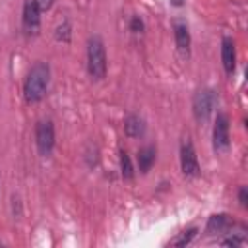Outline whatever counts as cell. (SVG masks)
<instances>
[{
    "label": "cell",
    "mask_w": 248,
    "mask_h": 248,
    "mask_svg": "<svg viewBox=\"0 0 248 248\" xmlns=\"http://www.w3.org/2000/svg\"><path fill=\"white\" fill-rule=\"evenodd\" d=\"M48 81H50V66L46 62H37L25 76L23 81V97L27 103H39L46 89H48Z\"/></svg>",
    "instance_id": "6da1fadb"
},
{
    "label": "cell",
    "mask_w": 248,
    "mask_h": 248,
    "mask_svg": "<svg viewBox=\"0 0 248 248\" xmlns=\"http://www.w3.org/2000/svg\"><path fill=\"white\" fill-rule=\"evenodd\" d=\"M87 72L93 79H103L107 74V50L101 37L87 41Z\"/></svg>",
    "instance_id": "7a4b0ae2"
},
{
    "label": "cell",
    "mask_w": 248,
    "mask_h": 248,
    "mask_svg": "<svg viewBox=\"0 0 248 248\" xmlns=\"http://www.w3.org/2000/svg\"><path fill=\"white\" fill-rule=\"evenodd\" d=\"M217 103V95L213 89H200L192 99V110L198 122H207Z\"/></svg>",
    "instance_id": "3957f363"
},
{
    "label": "cell",
    "mask_w": 248,
    "mask_h": 248,
    "mask_svg": "<svg viewBox=\"0 0 248 248\" xmlns=\"http://www.w3.org/2000/svg\"><path fill=\"white\" fill-rule=\"evenodd\" d=\"M35 141L41 155H50L54 149V126L50 120H39L35 128Z\"/></svg>",
    "instance_id": "277c9868"
},
{
    "label": "cell",
    "mask_w": 248,
    "mask_h": 248,
    "mask_svg": "<svg viewBox=\"0 0 248 248\" xmlns=\"http://www.w3.org/2000/svg\"><path fill=\"white\" fill-rule=\"evenodd\" d=\"M231 141V122L225 112H219L213 124V149L225 151Z\"/></svg>",
    "instance_id": "5b68a950"
},
{
    "label": "cell",
    "mask_w": 248,
    "mask_h": 248,
    "mask_svg": "<svg viewBox=\"0 0 248 248\" xmlns=\"http://www.w3.org/2000/svg\"><path fill=\"white\" fill-rule=\"evenodd\" d=\"M180 169H182L184 176H190V178H196L200 174L198 155H196L192 141H188V140L180 145Z\"/></svg>",
    "instance_id": "8992f818"
},
{
    "label": "cell",
    "mask_w": 248,
    "mask_h": 248,
    "mask_svg": "<svg viewBox=\"0 0 248 248\" xmlns=\"http://www.w3.org/2000/svg\"><path fill=\"white\" fill-rule=\"evenodd\" d=\"M23 31L27 35H35L41 27V10L35 0H25L23 4V16H21Z\"/></svg>",
    "instance_id": "52a82bcc"
},
{
    "label": "cell",
    "mask_w": 248,
    "mask_h": 248,
    "mask_svg": "<svg viewBox=\"0 0 248 248\" xmlns=\"http://www.w3.org/2000/svg\"><path fill=\"white\" fill-rule=\"evenodd\" d=\"M172 31H174V41H176L178 52H180L182 56H188V54H190V43H192L188 25H186L184 21L176 19V21L172 23Z\"/></svg>",
    "instance_id": "ba28073f"
},
{
    "label": "cell",
    "mask_w": 248,
    "mask_h": 248,
    "mask_svg": "<svg viewBox=\"0 0 248 248\" xmlns=\"http://www.w3.org/2000/svg\"><path fill=\"white\" fill-rule=\"evenodd\" d=\"M221 60H223L225 72L231 76L234 72V66H236V48H234V41L231 37H223V43H221Z\"/></svg>",
    "instance_id": "9c48e42d"
},
{
    "label": "cell",
    "mask_w": 248,
    "mask_h": 248,
    "mask_svg": "<svg viewBox=\"0 0 248 248\" xmlns=\"http://www.w3.org/2000/svg\"><path fill=\"white\" fill-rule=\"evenodd\" d=\"M124 132H126L128 138H140V136H143V132H145L143 118H140L136 114L126 116V120H124Z\"/></svg>",
    "instance_id": "30bf717a"
},
{
    "label": "cell",
    "mask_w": 248,
    "mask_h": 248,
    "mask_svg": "<svg viewBox=\"0 0 248 248\" xmlns=\"http://www.w3.org/2000/svg\"><path fill=\"white\" fill-rule=\"evenodd\" d=\"M232 225L231 217L225 215V213H217V215H211L209 221H207V232H225L229 231Z\"/></svg>",
    "instance_id": "8fae6325"
},
{
    "label": "cell",
    "mask_w": 248,
    "mask_h": 248,
    "mask_svg": "<svg viewBox=\"0 0 248 248\" xmlns=\"http://www.w3.org/2000/svg\"><path fill=\"white\" fill-rule=\"evenodd\" d=\"M155 163V147L151 145H145L138 151V167L141 172H149V169L153 167Z\"/></svg>",
    "instance_id": "7c38bea8"
},
{
    "label": "cell",
    "mask_w": 248,
    "mask_h": 248,
    "mask_svg": "<svg viewBox=\"0 0 248 248\" xmlns=\"http://www.w3.org/2000/svg\"><path fill=\"white\" fill-rule=\"evenodd\" d=\"M198 234V229H186V231H182L178 236H174L172 240H169V244L170 246H186V244H190L192 240H194V236Z\"/></svg>",
    "instance_id": "4fadbf2b"
},
{
    "label": "cell",
    "mask_w": 248,
    "mask_h": 248,
    "mask_svg": "<svg viewBox=\"0 0 248 248\" xmlns=\"http://www.w3.org/2000/svg\"><path fill=\"white\" fill-rule=\"evenodd\" d=\"M120 170H122V176L126 180H132L134 178V167H132V161H130V155L126 151L120 153Z\"/></svg>",
    "instance_id": "5bb4252c"
},
{
    "label": "cell",
    "mask_w": 248,
    "mask_h": 248,
    "mask_svg": "<svg viewBox=\"0 0 248 248\" xmlns=\"http://www.w3.org/2000/svg\"><path fill=\"white\" fill-rule=\"evenodd\" d=\"M70 35H72V31H70V23H68V21H64L62 25L56 27V41L68 43V41H70Z\"/></svg>",
    "instance_id": "9a60e30c"
},
{
    "label": "cell",
    "mask_w": 248,
    "mask_h": 248,
    "mask_svg": "<svg viewBox=\"0 0 248 248\" xmlns=\"http://www.w3.org/2000/svg\"><path fill=\"white\" fill-rule=\"evenodd\" d=\"M130 29H132L134 33H141V31H143V21H141L140 16H134V17H132V21H130Z\"/></svg>",
    "instance_id": "2e32d148"
},
{
    "label": "cell",
    "mask_w": 248,
    "mask_h": 248,
    "mask_svg": "<svg viewBox=\"0 0 248 248\" xmlns=\"http://www.w3.org/2000/svg\"><path fill=\"white\" fill-rule=\"evenodd\" d=\"M244 242H246V240H244V238H238V236H229V238L221 240L223 246H242Z\"/></svg>",
    "instance_id": "e0dca14e"
},
{
    "label": "cell",
    "mask_w": 248,
    "mask_h": 248,
    "mask_svg": "<svg viewBox=\"0 0 248 248\" xmlns=\"http://www.w3.org/2000/svg\"><path fill=\"white\" fill-rule=\"evenodd\" d=\"M238 202H240V205H242V207H246V205H248V190H246L244 186L238 190Z\"/></svg>",
    "instance_id": "ac0fdd59"
},
{
    "label": "cell",
    "mask_w": 248,
    "mask_h": 248,
    "mask_svg": "<svg viewBox=\"0 0 248 248\" xmlns=\"http://www.w3.org/2000/svg\"><path fill=\"white\" fill-rule=\"evenodd\" d=\"M35 2H37L41 12H48L52 8V4H54V0H35Z\"/></svg>",
    "instance_id": "d6986e66"
},
{
    "label": "cell",
    "mask_w": 248,
    "mask_h": 248,
    "mask_svg": "<svg viewBox=\"0 0 248 248\" xmlns=\"http://www.w3.org/2000/svg\"><path fill=\"white\" fill-rule=\"evenodd\" d=\"M170 2H172L174 6H182V4H184V0H170Z\"/></svg>",
    "instance_id": "ffe728a7"
}]
</instances>
